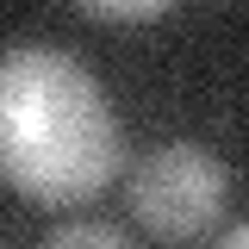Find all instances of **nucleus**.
Returning a JSON list of instances; mask_svg holds the SVG:
<instances>
[{"mask_svg":"<svg viewBox=\"0 0 249 249\" xmlns=\"http://www.w3.org/2000/svg\"><path fill=\"white\" fill-rule=\"evenodd\" d=\"M0 175L37 206H81L119 175V124L56 44H6L0 56Z\"/></svg>","mask_w":249,"mask_h":249,"instance_id":"f257e3e1","label":"nucleus"},{"mask_svg":"<svg viewBox=\"0 0 249 249\" xmlns=\"http://www.w3.org/2000/svg\"><path fill=\"white\" fill-rule=\"evenodd\" d=\"M224 193H231V175L199 143H162L131 168V218L162 243H187L212 231L224 212Z\"/></svg>","mask_w":249,"mask_h":249,"instance_id":"f03ea898","label":"nucleus"},{"mask_svg":"<svg viewBox=\"0 0 249 249\" xmlns=\"http://www.w3.org/2000/svg\"><path fill=\"white\" fill-rule=\"evenodd\" d=\"M44 249H131V243H124V231H112V224H93V218H81V224H62V231H56Z\"/></svg>","mask_w":249,"mask_h":249,"instance_id":"7ed1b4c3","label":"nucleus"},{"mask_svg":"<svg viewBox=\"0 0 249 249\" xmlns=\"http://www.w3.org/2000/svg\"><path fill=\"white\" fill-rule=\"evenodd\" d=\"M81 13L88 19H106V25H137V19H162L168 0H88Z\"/></svg>","mask_w":249,"mask_h":249,"instance_id":"20e7f679","label":"nucleus"},{"mask_svg":"<svg viewBox=\"0 0 249 249\" xmlns=\"http://www.w3.org/2000/svg\"><path fill=\"white\" fill-rule=\"evenodd\" d=\"M218 249H249V224H237V231H224V243Z\"/></svg>","mask_w":249,"mask_h":249,"instance_id":"39448f33","label":"nucleus"}]
</instances>
